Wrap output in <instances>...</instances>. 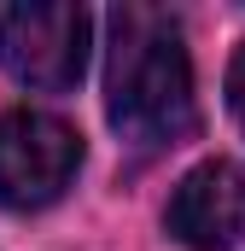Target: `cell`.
<instances>
[{"instance_id":"cell-3","label":"cell","mask_w":245,"mask_h":251,"mask_svg":"<svg viewBox=\"0 0 245 251\" xmlns=\"http://www.w3.org/2000/svg\"><path fill=\"white\" fill-rule=\"evenodd\" d=\"M82 170V134L47 111H6L0 117V204L41 210Z\"/></svg>"},{"instance_id":"cell-1","label":"cell","mask_w":245,"mask_h":251,"mask_svg":"<svg viewBox=\"0 0 245 251\" xmlns=\"http://www.w3.org/2000/svg\"><path fill=\"white\" fill-rule=\"evenodd\" d=\"M105 117L128 146L164 152L181 146L193 111V64H187L181 24L158 6H117L111 47H105Z\"/></svg>"},{"instance_id":"cell-2","label":"cell","mask_w":245,"mask_h":251,"mask_svg":"<svg viewBox=\"0 0 245 251\" xmlns=\"http://www.w3.org/2000/svg\"><path fill=\"white\" fill-rule=\"evenodd\" d=\"M88 12L82 6H47L24 0L0 12V64L12 82L41 88V94H70L88 70Z\"/></svg>"},{"instance_id":"cell-5","label":"cell","mask_w":245,"mask_h":251,"mask_svg":"<svg viewBox=\"0 0 245 251\" xmlns=\"http://www.w3.org/2000/svg\"><path fill=\"white\" fill-rule=\"evenodd\" d=\"M228 105L245 123V41H240V53H234V64H228Z\"/></svg>"},{"instance_id":"cell-4","label":"cell","mask_w":245,"mask_h":251,"mask_svg":"<svg viewBox=\"0 0 245 251\" xmlns=\"http://www.w3.org/2000/svg\"><path fill=\"white\" fill-rule=\"evenodd\" d=\"M164 228L187 251H234L245 240V164L204 158L198 170H187L170 193Z\"/></svg>"}]
</instances>
